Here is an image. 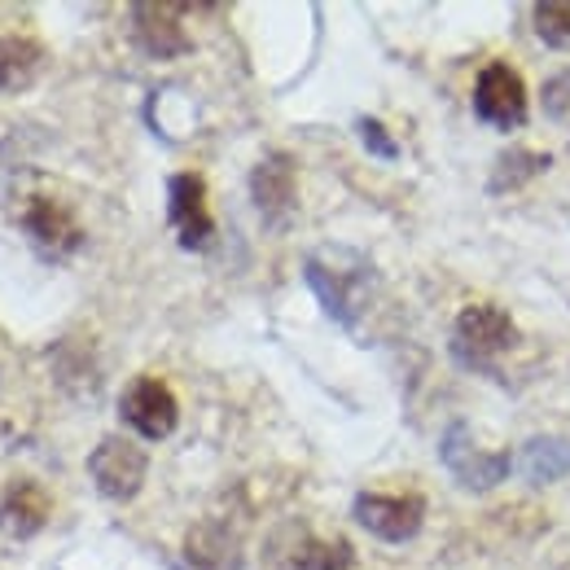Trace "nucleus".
I'll return each instance as SVG.
<instances>
[{
    "instance_id": "15",
    "label": "nucleus",
    "mask_w": 570,
    "mask_h": 570,
    "mask_svg": "<svg viewBox=\"0 0 570 570\" xmlns=\"http://www.w3.org/2000/svg\"><path fill=\"white\" fill-rule=\"evenodd\" d=\"M522 470L531 483H553L570 474V443L567 439H531L522 452Z\"/></svg>"
},
{
    "instance_id": "10",
    "label": "nucleus",
    "mask_w": 570,
    "mask_h": 570,
    "mask_svg": "<svg viewBox=\"0 0 570 570\" xmlns=\"http://www.w3.org/2000/svg\"><path fill=\"white\" fill-rule=\"evenodd\" d=\"M22 233L53 259H67L83 246V228L71 215V207H62L58 198L49 194H36L27 207H22Z\"/></svg>"
},
{
    "instance_id": "7",
    "label": "nucleus",
    "mask_w": 570,
    "mask_h": 570,
    "mask_svg": "<svg viewBox=\"0 0 570 570\" xmlns=\"http://www.w3.org/2000/svg\"><path fill=\"white\" fill-rule=\"evenodd\" d=\"M250 198L268 228H285L298 212V167L285 149H273L250 171Z\"/></svg>"
},
{
    "instance_id": "1",
    "label": "nucleus",
    "mask_w": 570,
    "mask_h": 570,
    "mask_svg": "<svg viewBox=\"0 0 570 570\" xmlns=\"http://www.w3.org/2000/svg\"><path fill=\"white\" fill-rule=\"evenodd\" d=\"M303 277L312 285V294L321 298L325 316L338 321L343 330H356L360 312L368 307V294H373V264L360 255V250H347V246H321L307 255L303 264Z\"/></svg>"
},
{
    "instance_id": "3",
    "label": "nucleus",
    "mask_w": 570,
    "mask_h": 570,
    "mask_svg": "<svg viewBox=\"0 0 570 570\" xmlns=\"http://www.w3.org/2000/svg\"><path fill=\"white\" fill-rule=\"evenodd\" d=\"M513 338H518V325H513V316L500 303H470L456 316L452 352H456L461 364H470V368H488L500 352L513 347Z\"/></svg>"
},
{
    "instance_id": "14",
    "label": "nucleus",
    "mask_w": 570,
    "mask_h": 570,
    "mask_svg": "<svg viewBox=\"0 0 570 570\" xmlns=\"http://www.w3.org/2000/svg\"><path fill=\"white\" fill-rule=\"evenodd\" d=\"M45 67V49L27 36H0V92H22Z\"/></svg>"
},
{
    "instance_id": "8",
    "label": "nucleus",
    "mask_w": 570,
    "mask_h": 570,
    "mask_svg": "<svg viewBox=\"0 0 570 570\" xmlns=\"http://www.w3.org/2000/svg\"><path fill=\"white\" fill-rule=\"evenodd\" d=\"M167 219L185 250H207L215 242V219L207 207V180L198 171H176L167 180Z\"/></svg>"
},
{
    "instance_id": "4",
    "label": "nucleus",
    "mask_w": 570,
    "mask_h": 570,
    "mask_svg": "<svg viewBox=\"0 0 570 570\" xmlns=\"http://www.w3.org/2000/svg\"><path fill=\"white\" fill-rule=\"evenodd\" d=\"M88 474H92V488L106 500H132L145 488V474H149V456H145L141 443L124 439V434H106L92 456H88Z\"/></svg>"
},
{
    "instance_id": "18",
    "label": "nucleus",
    "mask_w": 570,
    "mask_h": 570,
    "mask_svg": "<svg viewBox=\"0 0 570 570\" xmlns=\"http://www.w3.org/2000/svg\"><path fill=\"white\" fill-rule=\"evenodd\" d=\"M356 132H360V141H364L368 154H377V158H400V145L386 137V128H382L377 119H360Z\"/></svg>"
},
{
    "instance_id": "5",
    "label": "nucleus",
    "mask_w": 570,
    "mask_h": 570,
    "mask_svg": "<svg viewBox=\"0 0 570 570\" xmlns=\"http://www.w3.org/2000/svg\"><path fill=\"white\" fill-rule=\"evenodd\" d=\"M352 513L373 540L409 544L426 522V500L417 492H360Z\"/></svg>"
},
{
    "instance_id": "12",
    "label": "nucleus",
    "mask_w": 570,
    "mask_h": 570,
    "mask_svg": "<svg viewBox=\"0 0 570 570\" xmlns=\"http://www.w3.org/2000/svg\"><path fill=\"white\" fill-rule=\"evenodd\" d=\"M49 513H53V504L45 497V488L31 483V479H22V483H13L4 492V500H0V531L13 535V540H31L49 522Z\"/></svg>"
},
{
    "instance_id": "9",
    "label": "nucleus",
    "mask_w": 570,
    "mask_h": 570,
    "mask_svg": "<svg viewBox=\"0 0 570 570\" xmlns=\"http://www.w3.org/2000/svg\"><path fill=\"white\" fill-rule=\"evenodd\" d=\"M119 417L128 422V430H137L141 439L158 443V439H167V434L176 430L180 404H176V395H171L167 382H158V377H137V382H128V391H124V400H119Z\"/></svg>"
},
{
    "instance_id": "13",
    "label": "nucleus",
    "mask_w": 570,
    "mask_h": 570,
    "mask_svg": "<svg viewBox=\"0 0 570 570\" xmlns=\"http://www.w3.org/2000/svg\"><path fill=\"white\" fill-rule=\"evenodd\" d=\"M185 558L194 570H237L242 553H237V535L224 522H203L189 531L185 540Z\"/></svg>"
},
{
    "instance_id": "11",
    "label": "nucleus",
    "mask_w": 570,
    "mask_h": 570,
    "mask_svg": "<svg viewBox=\"0 0 570 570\" xmlns=\"http://www.w3.org/2000/svg\"><path fill=\"white\" fill-rule=\"evenodd\" d=\"M132 36L158 62H171V58L189 53V31L176 22L171 4H132Z\"/></svg>"
},
{
    "instance_id": "6",
    "label": "nucleus",
    "mask_w": 570,
    "mask_h": 570,
    "mask_svg": "<svg viewBox=\"0 0 570 570\" xmlns=\"http://www.w3.org/2000/svg\"><path fill=\"white\" fill-rule=\"evenodd\" d=\"M474 115L497 128V132H513L527 124V83L509 62H488L474 83Z\"/></svg>"
},
{
    "instance_id": "16",
    "label": "nucleus",
    "mask_w": 570,
    "mask_h": 570,
    "mask_svg": "<svg viewBox=\"0 0 570 570\" xmlns=\"http://www.w3.org/2000/svg\"><path fill=\"white\" fill-rule=\"evenodd\" d=\"M356 562L347 540H312L303 535L298 549L289 553V570H347Z\"/></svg>"
},
{
    "instance_id": "17",
    "label": "nucleus",
    "mask_w": 570,
    "mask_h": 570,
    "mask_svg": "<svg viewBox=\"0 0 570 570\" xmlns=\"http://www.w3.org/2000/svg\"><path fill=\"white\" fill-rule=\"evenodd\" d=\"M535 36L553 49H570V0L535 4Z\"/></svg>"
},
{
    "instance_id": "2",
    "label": "nucleus",
    "mask_w": 570,
    "mask_h": 570,
    "mask_svg": "<svg viewBox=\"0 0 570 570\" xmlns=\"http://www.w3.org/2000/svg\"><path fill=\"white\" fill-rule=\"evenodd\" d=\"M439 461L452 470V479L465 488V492H492L509 479L513 470V452H488L474 443V430L465 422H452L443 430V443H439Z\"/></svg>"
}]
</instances>
